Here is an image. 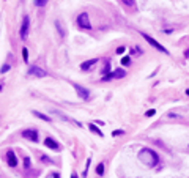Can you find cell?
Here are the masks:
<instances>
[{"mask_svg":"<svg viewBox=\"0 0 189 178\" xmlns=\"http://www.w3.org/2000/svg\"><path fill=\"white\" fill-rule=\"evenodd\" d=\"M139 159L144 164H147V166H150V167H155L156 164H158V161H159L158 153H155L153 150H150V148H142L139 151Z\"/></svg>","mask_w":189,"mask_h":178,"instance_id":"obj_1","label":"cell"},{"mask_svg":"<svg viewBox=\"0 0 189 178\" xmlns=\"http://www.w3.org/2000/svg\"><path fill=\"white\" fill-rule=\"evenodd\" d=\"M77 25L82 27V29H87V30L91 29V22H90V17L87 13H80V14L77 16Z\"/></svg>","mask_w":189,"mask_h":178,"instance_id":"obj_2","label":"cell"},{"mask_svg":"<svg viewBox=\"0 0 189 178\" xmlns=\"http://www.w3.org/2000/svg\"><path fill=\"white\" fill-rule=\"evenodd\" d=\"M29 29H30V19L29 16H24L22 17V25H21V39H27V36H29Z\"/></svg>","mask_w":189,"mask_h":178,"instance_id":"obj_3","label":"cell"},{"mask_svg":"<svg viewBox=\"0 0 189 178\" xmlns=\"http://www.w3.org/2000/svg\"><path fill=\"white\" fill-rule=\"evenodd\" d=\"M142 36H144V38H145L147 41H148V43H150V44H151V46H153L155 49H158L159 52H162V54H169V52H167V49H165L164 46H161V44L158 43V41H156V39H153V38H151V36H150V35H147V33H142Z\"/></svg>","mask_w":189,"mask_h":178,"instance_id":"obj_4","label":"cell"},{"mask_svg":"<svg viewBox=\"0 0 189 178\" xmlns=\"http://www.w3.org/2000/svg\"><path fill=\"white\" fill-rule=\"evenodd\" d=\"M29 74L33 76V77H46V76H47V72H46L44 70H41L40 66L33 65V66L29 68Z\"/></svg>","mask_w":189,"mask_h":178,"instance_id":"obj_5","label":"cell"},{"mask_svg":"<svg viewBox=\"0 0 189 178\" xmlns=\"http://www.w3.org/2000/svg\"><path fill=\"white\" fill-rule=\"evenodd\" d=\"M22 137L27 140H32V142H38V132L35 129H24L22 131Z\"/></svg>","mask_w":189,"mask_h":178,"instance_id":"obj_6","label":"cell"},{"mask_svg":"<svg viewBox=\"0 0 189 178\" xmlns=\"http://www.w3.org/2000/svg\"><path fill=\"white\" fill-rule=\"evenodd\" d=\"M74 88L77 90V95L84 99V101H88L90 99V92L85 88V87H80V85H77V84H74Z\"/></svg>","mask_w":189,"mask_h":178,"instance_id":"obj_7","label":"cell"},{"mask_svg":"<svg viewBox=\"0 0 189 178\" xmlns=\"http://www.w3.org/2000/svg\"><path fill=\"white\" fill-rule=\"evenodd\" d=\"M6 161H8V166L10 167H16L17 166V159H16V154L14 151H6Z\"/></svg>","mask_w":189,"mask_h":178,"instance_id":"obj_8","label":"cell"},{"mask_svg":"<svg viewBox=\"0 0 189 178\" xmlns=\"http://www.w3.org/2000/svg\"><path fill=\"white\" fill-rule=\"evenodd\" d=\"M96 63H98V58H91V60H87V62H84V63L80 65V70H82V71H88L93 65H96Z\"/></svg>","mask_w":189,"mask_h":178,"instance_id":"obj_9","label":"cell"},{"mask_svg":"<svg viewBox=\"0 0 189 178\" xmlns=\"http://www.w3.org/2000/svg\"><path fill=\"white\" fill-rule=\"evenodd\" d=\"M44 145H46V147H49V148H52V150H58L60 148V145L55 142L54 139H50V137L44 139Z\"/></svg>","mask_w":189,"mask_h":178,"instance_id":"obj_10","label":"cell"},{"mask_svg":"<svg viewBox=\"0 0 189 178\" xmlns=\"http://www.w3.org/2000/svg\"><path fill=\"white\" fill-rule=\"evenodd\" d=\"M112 76H114V79H121V77L126 76V71L124 70H115L112 72Z\"/></svg>","mask_w":189,"mask_h":178,"instance_id":"obj_11","label":"cell"},{"mask_svg":"<svg viewBox=\"0 0 189 178\" xmlns=\"http://www.w3.org/2000/svg\"><path fill=\"white\" fill-rule=\"evenodd\" d=\"M88 128H90V131H91V132H95V134H98L99 137H103V136H104V134H103V131H101V129H99V128L96 126V125H93V123H91V125H88Z\"/></svg>","mask_w":189,"mask_h":178,"instance_id":"obj_12","label":"cell"},{"mask_svg":"<svg viewBox=\"0 0 189 178\" xmlns=\"http://www.w3.org/2000/svg\"><path fill=\"white\" fill-rule=\"evenodd\" d=\"M33 115H36L38 118H41V120H44V121H50V118H49L47 115H44V113H41V112H38V111H33Z\"/></svg>","mask_w":189,"mask_h":178,"instance_id":"obj_13","label":"cell"},{"mask_svg":"<svg viewBox=\"0 0 189 178\" xmlns=\"http://www.w3.org/2000/svg\"><path fill=\"white\" fill-rule=\"evenodd\" d=\"M22 58H24V62H29V49L27 47L22 49Z\"/></svg>","mask_w":189,"mask_h":178,"instance_id":"obj_14","label":"cell"},{"mask_svg":"<svg viewBox=\"0 0 189 178\" xmlns=\"http://www.w3.org/2000/svg\"><path fill=\"white\" fill-rule=\"evenodd\" d=\"M96 173H98V175H103V173H104V164L103 162L98 164V167H96Z\"/></svg>","mask_w":189,"mask_h":178,"instance_id":"obj_15","label":"cell"},{"mask_svg":"<svg viewBox=\"0 0 189 178\" xmlns=\"http://www.w3.org/2000/svg\"><path fill=\"white\" fill-rule=\"evenodd\" d=\"M114 79V76H112V72H107V74H104L103 76V79L101 80H104V82H107V80H112Z\"/></svg>","mask_w":189,"mask_h":178,"instance_id":"obj_16","label":"cell"},{"mask_svg":"<svg viewBox=\"0 0 189 178\" xmlns=\"http://www.w3.org/2000/svg\"><path fill=\"white\" fill-rule=\"evenodd\" d=\"M47 3V0H35V5L36 6H44Z\"/></svg>","mask_w":189,"mask_h":178,"instance_id":"obj_17","label":"cell"},{"mask_svg":"<svg viewBox=\"0 0 189 178\" xmlns=\"http://www.w3.org/2000/svg\"><path fill=\"white\" fill-rule=\"evenodd\" d=\"M10 68H11L10 65H3V66H2V70H0V72H2V74H5L6 71H10Z\"/></svg>","mask_w":189,"mask_h":178,"instance_id":"obj_18","label":"cell"},{"mask_svg":"<svg viewBox=\"0 0 189 178\" xmlns=\"http://www.w3.org/2000/svg\"><path fill=\"white\" fill-rule=\"evenodd\" d=\"M129 62H131L129 57H123V58H121V65H126V66H128V65H129Z\"/></svg>","mask_w":189,"mask_h":178,"instance_id":"obj_19","label":"cell"},{"mask_svg":"<svg viewBox=\"0 0 189 178\" xmlns=\"http://www.w3.org/2000/svg\"><path fill=\"white\" fill-rule=\"evenodd\" d=\"M24 164H25V169H29L30 167V158H25L24 159Z\"/></svg>","mask_w":189,"mask_h":178,"instance_id":"obj_20","label":"cell"},{"mask_svg":"<svg viewBox=\"0 0 189 178\" xmlns=\"http://www.w3.org/2000/svg\"><path fill=\"white\" fill-rule=\"evenodd\" d=\"M47 178H60L58 173H50V175H47Z\"/></svg>","mask_w":189,"mask_h":178,"instance_id":"obj_21","label":"cell"},{"mask_svg":"<svg viewBox=\"0 0 189 178\" xmlns=\"http://www.w3.org/2000/svg\"><path fill=\"white\" fill-rule=\"evenodd\" d=\"M123 52H124V47H123V46H120V47L117 49V54L120 55V54H123Z\"/></svg>","mask_w":189,"mask_h":178,"instance_id":"obj_22","label":"cell"},{"mask_svg":"<svg viewBox=\"0 0 189 178\" xmlns=\"http://www.w3.org/2000/svg\"><path fill=\"white\" fill-rule=\"evenodd\" d=\"M145 115H147V117H153V115H155V111L151 109V111H148V112L145 113Z\"/></svg>","mask_w":189,"mask_h":178,"instance_id":"obj_23","label":"cell"},{"mask_svg":"<svg viewBox=\"0 0 189 178\" xmlns=\"http://www.w3.org/2000/svg\"><path fill=\"white\" fill-rule=\"evenodd\" d=\"M41 161H44V162H50V159L47 156H41Z\"/></svg>","mask_w":189,"mask_h":178,"instance_id":"obj_24","label":"cell"},{"mask_svg":"<svg viewBox=\"0 0 189 178\" xmlns=\"http://www.w3.org/2000/svg\"><path fill=\"white\" fill-rule=\"evenodd\" d=\"M124 3H126V5H132V3H134V0H123Z\"/></svg>","mask_w":189,"mask_h":178,"instance_id":"obj_25","label":"cell"},{"mask_svg":"<svg viewBox=\"0 0 189 178\" xmlns=\"http://www.w3.org/2000/svg\"><path fill=\"white\" fill-rule=\"evenodd\" d=\"M118 134H123V131H114V136H118Z\"/></svg>","mask_w":189,"mask_h":178,"instance_id":"obj_26","label":"cell"},{"mask_svg":"<svg viewBox=\"0 0 189 178\" xmlns=\"http://www.w3.org/2000/svg\"><path fill=\"white\" fill-rule=\"evenodd\" d=\"M71 178H79V177H77L76 173H73V177H71Z\"/></svg>","mask_w":189,"mask_h":178,"instance_id":"obj_27","label":"cell"},{"mask_svg":"<svg viewBox=\"0 0 189 178\" xmlns=\"http://www.w3.org/2000/svg\"><path fill=\"white\" fill-rule=\"evenodd\" d=\"M0 90H2V85H0Z\"/></svg>","mask_w":189,"mask_h":178,"instance_id":"obj_28","label":"cell"}]
</instances>
